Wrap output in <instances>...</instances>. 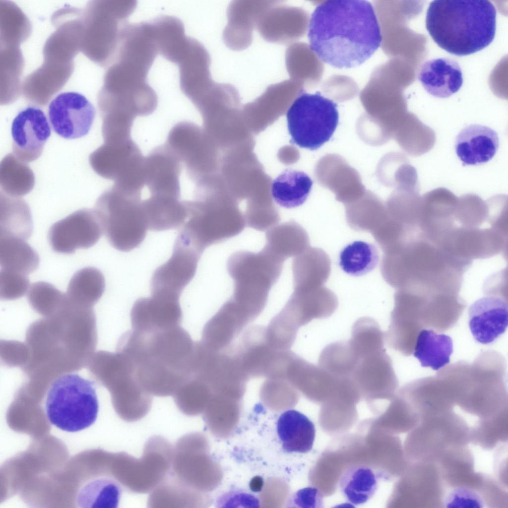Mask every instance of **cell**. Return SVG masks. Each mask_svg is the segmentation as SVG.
Returning <instances> with one entry per match:
<instances>
[{"instance_id": "1", "label": "cell", "mask_w": 508, "mask_h": 508, "mask_svg": "<svg viewBox=\"0 0 508 508\" xmlns=\"http://www.w3.org/2000/svg\"><path fill=\"white\" fill-rule=\"evenodd\" d=\"M311 51L339 69L360 66L381 46L382 36L374 7L364 0H329L318 4L309 22Z\"/></svg>"}, {"instance_id": "2", "label": "cell", "mask_w": 508, "mask_h": 508, "mask_svg": "<svg viewBox=\"0 0 508 508\" xmlns=\"http://www.w3.org/2000/svg\"><path fill=\"white\" fill-rule=\"evenodd\" d=\"M196 342L180 325L149 332L124 333L118 350L134 366L136 377L151 395L173 396L193 373Z\"/></svg>"}, {"instance_id": "3", "label": "cell", "mask_w": 508, "mask_h": 508, "mask_svg": "<svg viewBox=\"0 0 508 508\" xmlns=\"http://www.w3.org/2000/svg\"><path fill=\"white\" fill-rule=\"evenodd\" d=\"M471 264L449 255L419 231L383 251L381 272L397 290L458 294L464 273Z\"/></svg>"}, {"instance_id": "4", "label": "cell", "mask_w": 508, "mask_h": 508, "mask_svg": "<svg viewBox=\"0 0 508 508\" xmlns=\"http://www.w3.org/2000/svg\"><path fill=\"white\" fill-rule=\"evenodd\" d=\"M496 9L486 0H435L427 11L426 27L435 43L458 56L474 54L493 41Z\"/></svg>"}, {"instance_id": "5", "label": "cell", "mask_w": 508, "mask_h": 508, "mask_svg": "<svg viewBox=\"0 0 508 508\" xmlns=\"http://www.w3.org/2000/svg\"><path fill=\"white\" fill-rule=\"evenodd\" d=\"M284 262L264 247L258 253L238 251L229 257L227 271L234 283L230 300L247 318L257 315L264 308Z\"/></svg>"}, {"instance_id": "6", "label": "cell", "mask_w": 508, "mask_h": 508, "mask_svg": "<svg viewBox=\"0 0 508 508\" xmlns=\"http://www.w3.org/2000/svg\"><path fill=\"white\" fill-rule=\"evenodd\" d=\"M45 411L49 422L63 431L75 432L90 427L99 411L94 382L76 373L60 376L48 389Z\"/></svg>"}, {"instance_id": "7", "label": "cell", "mask_w": 508, "mask_h": 508, "mask_svg": "<svg viewBox=\"0 0 508 508\" xmlns=\"http://www.w3.org/2000/svg\"><path fill=\"white\" fill-rule=\"evenodd\" d=\"M141 196L125 193L113 186L97 199L94 211L110 244L127 252L138 247L148 229Z\"/></svg>"}, {"instance_id": "8", "label": "cell", "mask_w": 508, "mask_h": 508, "mask_svg": "<svg viewBox=\"0 0 508 508\" xmlns=\"http://www.w3.org/2000/svg\"><path fill=\"white\" fill-rule=\"evenodd\" d=\"M287 126L293 144L318 149L331 138L338 126L337 105L320 92L302 90L289 108Z\"/></svg>"}, {"instance_id": "9", "label": "cell", "mask_w": 508, "mask_h": 508, "mask_svg": "<svg viewBox=\"0 0 508 508\" xmlns=\"http://www.w3.org/2000/svg\"><path fill=\"white\" fill-rule=\"evenodd\" d=\"M103 359L104 378L120 417L128 422L144 417L150 410L152 398L138 381L132 361L119 351L105 354Z\"/></svg>"}, {"instance_id": "10", "label": "cell", "mask_w": 508, "mask_h": 508, "mask_svg": "<svg viewBox=\"0 0 508 508\" xmlns=\"http://www.w3.org/2000/svg\"><path fill=\"white\" fill-rule=\"evenodd\" d=\"M409 442L413 462H436L445 451L469 444L470 429L450 411L421 420L411 432Z\"/></svg>"}, {"instance_id": "11", "label": "cell", "mask_w": 508, "mask_h": 508, "mask_svg": "<svg viewBox=\"0 0 508 508\" xmlns=\"http://www.w3.org/2000/svg\"><path fill=\"white\" fill-rule=\"evenodd\" d=\"M173 448L165 438L155 436L145 444L140 459L125 452L119 453L118 471L114 478L128 491L137 493L151 492L170 469Z\"/></svg>"}, {"instance_id": "12", "label": "cell", "mask_w": 508, "mask_h": 508, "mask_svg": "<svg viewBox=\"0 0 508 508\" xmlns=\"http://www.w3.org/2000/svg\"><path fill=\"white\" fill-rule=\"evenodd\" d=\"M186 202L188 216L180 233L201 254L208 247L238 235L246 226L239 212L222 211L197 200Z\"/></svg>"}, {"instance_id": "13", "label": "cell", "mask_w": 508, "mask_h": 508, "mask_svg": "<svg viewBox=\"0 0 508 508\" xmlns=\"http://www.w3.org/2000/svg\"><path fill=\"white\" fill-rule=\"evenodd\" d=\"M201 254L179 233L172 254L157 268L151 281V294H164L180 298L181 293L194 276Z\"/></svg>"}, {"instance_id": "14", "label": "cell", "mask_w": 508, "mask_h": 508, "mask_svg": "<svg viewBox=\"0 0 508 508\" xmlns=\"http://www.w3.org/2000/svg\"><path fill=\"white\" fill-rule=\"evenodd\" d=\"M95 114L92 104L84 95L75 92L60 93L48 107L49 119L53 130L66 139L87 134Z\"/></svg>"}, {"instance_id": "15", "label": "cell", "mask_w": 508, "mask_h": 508, "mask_svg": "<svg viewBox=\"0 0 508 508\" xmlns=\"http://www.w3.org/2000/svg\"><path fill=\"white\" fill-rule=\"evenodd\" d=\"M145 156L132 138L121 142L106 143L89 156L94 171L114 183H124L137 177L142 171Z\"/></svg>"}, {"instance_id": "16", "label": "cell", "mask_w": 508, "mask_h": 508, "mask_svg": "<svg viewBox=\"0 0 508 508\" xmlns=\"http://www.w3.org/2000/svg\"><path fill=\"white\" fill-rule=\"evenodd\" d=\"M103 233L94 210L84 208L54 223L49 229L48 240L54 251L69 254L94 246Z\"/></svg>"}, {"instance_id": "17", "label": "cell", "mask_w": 508, "mask_h": 508, "mask_svg": "<svg viewBox=\"0 0 508 508\" xmlns=\"http://www.w3.org/2000/svg\"><path fill=\"white\" fill-rule=\"evenodd\" d=\"M12 154L27 163L40 157L51 129L44 112L35 107H28L18 113L11 127Z\"/></svg>"}, {"instance_id": "18", "label": "cell", "mask_w": 508, "mask_h": 508, "mask_svg": "<svg viewBox=\"0 0 508 508\" xmlns=\"http://www.w3.org/2000/svg\"><path fill=\"white\" fill-rule=\"evenodd\" d=\"M179 298L163 294H151L140 298L130 311L132 330L148 332L180 325L183 313Z\"/></svg>"}, {"instance_id": "19", "label": "cell", "mask_w": 508, "mask_h": 508, "mask_svg": "<svg viewBox=\"0 0 508 508\" xmlns=\"http://www.w3.org/2000/svg\"><path fill=\"white\" fill-rule=\"evenodd\" d=\"M181 161L165 145L153 149L145 157V185L151 195L179 198Z\"/></svg>"}, {"instance_id": "20", "label": "cell", "mask_w": 508, "mask_h": 508, "mask_svg": "<svg viewBox=\"0 0 508 508\" xmlns=\"http://www.w3.org/2000/svg\"><path fill=\"white\" fill-rule=\"evenodd\" d=\"M468 315L470 331L475 340L482 344L494 342L508 326L507 301L498 295L478 299L469 307Z\"/></svg>"}, {"instance_id": "21", "label": "cell", "mask_w": 508, "mask_h": 508, "mask_svg": "<svg viewBox=\"0 0 508 508\" xmlns=\"http://www.w3.org/2000/svg\"><path fill=\"white\" fill-rule=\"evenodd\" d=\"M338 306V299L334 293L324 286L311 288H294L282 311L299 327L313 319L329 317Z\"/></svg>"}, {"instance_id": "22", "label": "cell", "mask_w": 508, "mask_h": 508, "mask_svg": "<svg viewBox=\"0 0 508 508\" xmlns=\"http://www.w3.org/2000/svg\"><path fill=\"white\" fill-rule=\"evenodd\" d=\"M385 349L359 358L351 375L359 391L385 395L397 387L398 381Z\"/></svg>"}, {"instance_id": "23", "label": "cell", "mask_w": 508, "mask_h": 508, "mask_svg": "<svg viewBox=\"0 0 508 508\" xmlns=\"http://www.w3.org/2000/svg\"><path fill=\"white\" fill-rule=\"evenodd\" d=\"M176 64L179 68L181 90L192 103L214 83L210 77L208 54L196 40L190 38L187 48Z\"/></svg>"}, {"instance_id": "24", "label": "cell", "mask_w": 508, "mask_h": 508, "mask_svg": "<svg viewBox=\"0 0 508 508\" xmlns=\"http://www.w3.org/2000/svg\"><path fill=\"white\" fill-rule=\"evenodd\" d=\"M499 146L497 132L479 124L464 127L457 134L454 143L456 154L463 165H478L488 162L495 155Z\"/></svg>"}, {"instance_id": "25", "label": "cell", "mask_w": 508, "mask_h": 508, "mask_svg": "<svg viewBox=\"0 0 508 508\" xmlns=\"http://www.w3.org/2000/svg\"><path fill=\"white\" fill-rule=\"evenodd\" d=\"M418 78L431 95L446 98L457 92L463 83L460 66L449 58H438L425 62L421 66Z\"/></svg>"}, {"instance_id": "26", "label": "cell", "mask_w": 508, "mask_h": 508, "mask_svg": "<svg viewBox=\"0 0 508 508\" xmlns=\"http://www.w3.org/2000/svg\"><path fill=\"white\" fill-rule=\"evenodd\" d=\"M444 485L450 488L467 487L477 491L484 474L474 471L472 453L466 446L445 451L436 462Z\"/></svg>"}, {"instance_id": "27", "label": "cell", "mask_w": 508, "mask_h": 508, "mask_svg": "<svg viewBox=\"0 0 508 508\" xmlns=\"http://www.w3.org/2000/svg\"><path fill=\"white\" fill-rule=\"evenodd\" d=\"M276 430L285 451L305 453L312 449L316 436L315 426L300 412L291 409L283 412L277 421Z\"/></svg>"}, {"instance_id": "28", "label": "cell", "mask_w": 508, "mask_h": 508, "mask_svg": "<svg viewBox=\"0 0 508 508\" xmlns=\"http://www.w3.org/2000/svg\"><path fill=\"white\" fill-rule=\"evenodd\" d=\"M287 372L291 384L308 395L320 396L335 390L337 378L298 356H291Z\"/></svg>"}, {"instance_id": "29", "label": "cell", "mask_w": 508, "mask_h": 508, "mask_svg": "<svg viewBox=\"0 0 508 508\" xmlns=\"http://www.w3.org/2000/svg\"><path fill=\"white\" fill-rule=\"evenodd\" d=\"M293 288H318L324 286L331 272V260L318 248H308L292 261Z\"/></svg>"}, {"instance_id": "30", "label": "cell", "mask_w": 508, "mask_h": 508, "mask_svg": "<svg viewBox=\"0 0 508 508\" xmlns=\"http://www.w3.org/2000/svg\"><path fill=\"white\" fill-rule=\"evenodd\" d=\"M148 229L161 231L176 229L184 224L188 216L186 200L150 195L142 201Z\"/></svg>"}, {"instance_id": "31", "label": "cell", "mask_w": 508, "mask_h": 508, "mask_svg": "<svg viewBox=\"0 0 508 508\" xmlns=\"http://www.w3.org/2000/svg\"><path fill=\"white\" fill-rule=\"evenodd\" d=\"M245 318L236 306L228 300L205 325L201 343L209 349L216 351L232 339L243 325Z\"/></svg>"}, {"instance_id": "32", "label": "cell", "mask_w": 508, "mask_h": 508, "mask_svg": "<svg viewBox=\"0 0 508 508\" xmlns=\"http://www.w3.org/2000/svg\"><path fill=\"white\" fill-rule=\"evenodd\" d=\"M264 248L284 261L296 257L310 247L305 229L294 220L277 225L267 231Z\"/></svg>"}, {"instance_id": "33", "label": "cell", "mask_w": 508, "mask_h": 508, "mask_svg": "<svg viewBox=\"0 0 508 508\" xmlns=\"http://www.w3.org/2000/svg\"><path fill=\"white\" fill-rule=\"evenodd\" d=\"M378 472L367 465L347 469L339 480V488L346 500L354 505L364 504L375 494L379 486Z\"/></svg>"}, {"instance_id": "34", "label": "cell", "mask_w": 508, "mask_h": 508, "mask_svg": "<svg viewBox=\"0 0 508 508\" xmlns=\"http://www.w3.org/2000/svg\"><path fill=\"white\" fill-rule=\"evenodd\" d=\"M312 186L313 181L305 172L287 169L273 181L272 196L282 207H296L306 201Z\"/></svg>"}, {"instance_id": "35", "label": "cell", "mask_w": 508, "mask_h": 508, "mask_svg": "<svg viewBox=\"0 0 508 508\" xmlns=\"http://www.w3.org/2000/svg\"><path fill=\"white\" fill-rule=\"evenodd\" d=\"M452 352L453 342L450 336L425 329L417 335L413 355L422 367L437 371L449 363Z\"/></svg>"}, {"instance_id": "36", "label": "cell", "mask_w": 508, "mask_h": 508, "mask_svg": "<svg viewBox=\"0 0 508 508\" xmlns=\"http://www.w3.org/2000/svg\"><path fill=\"white\" fill-rule=\"evenodd\" d=\"M0 235L1 269L27 275L38 267L39 255L25 240L11 235Z\"/></svg>"}, {"instance_id": "37", "label": "cell", "mask_w": 508, "mask_h": 508, "mask_svg": "<svg viewBox=\"0 0 508 508\" xmlns=\"http://www.w3.org/2000/svg\"><path fill=\"white\" fill-rule=\"evenodd\" d=\"M0 234L17 237L26 240L31 236L33 222L30 209L22 199L1 191Z\"/></svg>"}, {"instance_id": "38", "label": "cell", "mask_w": 508, "mask_h": 508, "mask_svg": "<svg viewBox=\"0 0 508 508\" xmlns=\"http://www.w3.org/2000/svg\"><path fill=\"white\" fill-rule=\"evenodd\" d=\"M122 492L121 484L114 478L101 477L89 481L78 493L80 508L118 507Z\"/></svg>"}, {"instance_id": "39", "label": "cell", "mask_w": 508, "mask_h": 508, "mask_svg": "<svg viewBox=\"0 0 508 508\" xmlns=\"http://www.w3.org/2000/svg\"><path fill=\"white\" fill-rule=\"evenodd\" d=\"M0 184L5 194L16 197L25 195L32 190L34 175L25 163L9 153L0 163Z\"/></svg>"}, {"instance_id": "40", "label": "cell", "mask_w": 508, "mask_h": 508, "mask_svg": "<svg viewBox=\"0 0 508 508\" xmlns=\"http://www.w3.org/2000/svg\"><path fill=\"white\" fill-rule=\"evenodd\" d=\"M379 259V253L374 245L355 241L341 250L339 265L346 273L359 276L372 271L377 266Z\"/></svg>"}, {"instance_id": "41", "label": "cell", "mask_w": 508, "mask_h": 508, "mask_svg": "<svg viewBox=\"0 0 508 508\" xmlns=\"http://www.w3.org/2000/svg\"><path fill=\"white\" fill-rule=\"evenodd\" d=\"M195 490L182 484L167 474L151 492L148 500L150 508H191L195 504Z\"/></svg>"}, {"instance_id": "42", "label": "cell", "mask_w": 508, "mask_h": 508, "mask_svg": "<svg viewBox=\"0 0 508 508\" xmlns=\"http://www.w3.org/2000/svg\"><path fill=\"white\" fill-rule=\"evenodd\" d=\"M358 360L349 341H340L323 349L318 365L333 376L341 378L351 376Z\"/></svg>"}, {"instance_id": "43", "label": "cell", "mask_w": 508, "mask_h": 508, "mask_svg": "<svg viewBox=\"0 0 508 508\" xmlns=\"http://www.w3.org/2000/svg\"><path fill=\"white\" fill-rule=\"evenodd\" d=\"M384 334L373 318L364 317L354 323L350 344L356 356H365L383 350Z\"/></svg>"}, {"instance_id": "44", "label": "cell", "mask_w": 508, "mask_h": 508, "mask_svg": "<svg viewBox=\"0 0 508 508\" xmlns=\"http://www.w3.org/2000/svg\"><path fill=\"white\" fill-rule=\"evenodd\" d=\"M105 288L102 273L97 268L88 267L77 271L70 279L67 296L78 302L93 303L101 297Z\"/></svg>"}, {"instance_id": "45", "label": "cell", "mask_w": 508, "mask_h": 508, "mask_svg": "<svg viewBox=\"0 0 508 508\" xmlns=\"http://www.w3.org/2000/svg\"><path fill=\"white\" fill-rule=\"evenodd\" d=\"M471 442L484 449H491L508 440L507 408L491 417L480 418L470 429Z\"/></svg>"}, {"instance_id": "46", "label": "cell", "mask_w": 508, "mask_h": 508, "mask_svg": "<svg viewBox=\"0 0 508 508\" xmlns=\"http://www.w3.org/2000/svg\"><path fill=\"white\" fill-rule=\"evenodd\" d=\"M211 388L203 381L191 377L184 382L173 395L179 409L184 414H196L208 397Z\"/></svg>"}, {"instance_id": "47", "label": "cell", "mask_w": 508, "mask_h": 508, "mask_svg": "<svg viewBox=\"0 0 508 508\" xmlns=\"http://www.w3.org/2000/svg\"><path fill=\"white\" fill-rule=\"evenodd\" d=\"M387 217V212L378 204L353 206L348 208L346 213L347 223L352 229L371 233L378 229Z\"/></svg>"}, {"instance_id": "48", "label": "cell", "mask_w": 508, "mask_h": 508, "mask_svg": "<svg viewBox=\"0 0 508 508\" xmlns=\"http://www.w3.org/2000/svg\"><path fill=\"white\" fill-rule=\"evenodd\" d=\"M444 493L443 505L445 508L485 507V504L476 490L467 487H455Z\"/></svg>"}, {"instance_id": "49", "label": "cell", "mask_w": 508, "mask_h": 508, "mask_svg": "<svg viewBox=\"0 0 508 508\" xmlns=\"http://www.w3.org/2000/svg\"><path fill=\"white\" fill-rule=\"evenodd\" d=\"M29 287V280L26 275L1 269L0 294L4 299H13L23 296Z\"/></svg>"}, {"instance_id": "50", "label": "cell", "mask_w": 508, "mask_h": 508, "mask_svg": "<svg viewBox=\"0 0 508 508\" xmlns=\"http://www.w3.org/2000/svg\"><path fill=\"white\" fill-rule=\"evenodd\" d=\"M64 298L53 285L43 281L33 283L28 292L30 302L37 308L52 306L63 301Z\"/></svg>"}, {"instance_id": "51", "label": "cell", "mask_w": 508, "mask_h": 508, "mask_svg": "<svg viewBox=\"0 0 508 508\" xmlns=\"http://www.w3.org/2000/svg\"><path fill=\"white\" fill-rule=\"evenodd\" d=\"M292 504L304 508H322L323 497L315 487H307L297 492L293 496Z\"/></svg>"}, {"instance_id": "52", "label": "cell", "mask_w": 508, "mask_h": 508, "mask_svg": "<svg viewBox=\"0 0 508 508\" xmlns=\"http://www.w3.org/2000/svg\"><path fill=\"white\" fill-rule=\"evenodd\" d=\"M263 485V481L262 479L259 476H256L251 480L250 483V488L253 492H258L261 490Z\"/></svg>"}]
</instances>
